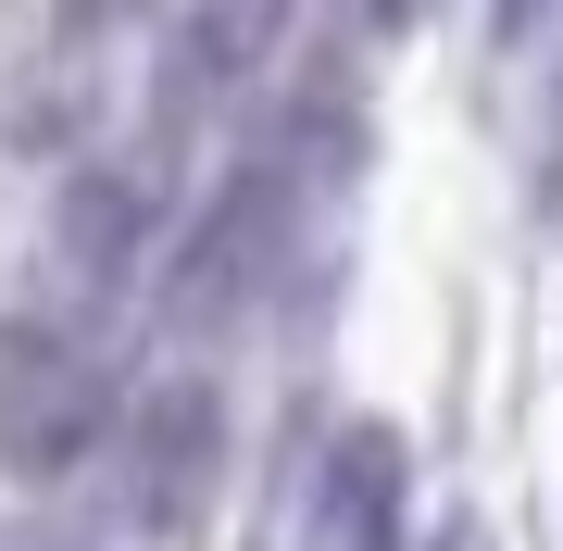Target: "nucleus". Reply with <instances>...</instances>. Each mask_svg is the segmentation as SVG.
<instances>
[{
	"label": "nucleus",
	"instance_id": "obj_1",
	"mask_svg": "<svg viewBox=\"0 0 563 551\" xmlns=\"http://www.w3.org/2000/svg\"><path fill=\"white\" fill-rule=\"evenodd\" d=\"M76 451H101V364L25 313V327H0V464L63 476Z\"/></svg>",
	"mask_w": 563,
	"mask_h": 551
},
{
	"label": "nucleus",
	"instance_id": "obj_2",
	"mask_svg": "<svg viewBox=\"0 0 563 551\" xmlns=\"http://www.w3.org/2000/svg\"><path fill=\"white\" fill-rule=\"evenodd\" d=\"M401 502H413L401 427H339L301 502V551H401Z\"/></svg>",
	"mask_w": 563,
	"mask_h": 551
},
{
	"label": "nucleus",
	"instance_id": "obj_3",
	"mask_svg": "<svg viewBox=\"0 0 563 551\" xmlns=\"http://www.w3.org/2000/svg\"><path fill=\"white\" fill-rule=\"evenodd\" d=\"M213 476V388H151L125 414V514L139 527H176Z\"/></svg>",
	"mask_w": 563,
	"mask_h": 551
},
{
	"label": "nucleus",
	"instance_id": "obj_4",
	"mask_svg": "<svg viewBox=\"0 0 563 551\" xmlns=\"http://www.w3.org/2000/svg\"><path fill=\"white\" fill-rule=\"evenodd\" d=\"M276 176H225V201L201 213V239H188V264H176V313H225V301H239V276L263 264V239H276Z\"/></svg>",
	"mask_w": 563,
	"mask_h": 551
}]
</instances>
